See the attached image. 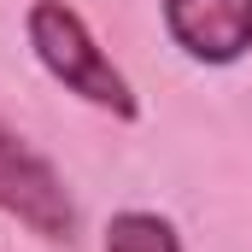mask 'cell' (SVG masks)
I'll use <instances>...</instances> for the list:
<instances>
[{"label": "cell", "instance_id": "cell-4", "mask_svg": "<svg viewBox=\"0 0 252 252\" xmlns=\"http://www.w3.org/2000/svg\"><path fill=\"white\" fill-rule=\"evenodd\" d=\"M100 252H182V235L158 211H118L106 223V247Z\"/></svg>", "mask_w": 252, "mask_h": 252}, {"label": "cell", "instance_id": "cell-2", "mask_svg": "<svg viewBox=\"0 0 252 252\" xmlns=\"http://www.w3.org/2000/svg\"><path fill=\"white\" fill-rule=\"evenodd\" d=\"M0 211L53 247H70V235H76V205H70L64 176L12 124H0Z\"/></svg>", "mask_w": 252, "mask_h": 252}, {"label": "cell", "instance_id": "cell-1", "mask_svg": "<svg viewBox=\"0 0 252 252\" xmlns=\"http://www.w3.org/2000/svg\"><path fill=\"white\" fill-rule=\"evenodd\" d=\"M24 35H30V53L41 59V70H47L59 88H70L76 100H88V106H100V112H112V118H135V112H141L129 76L106 59V47L94 41V30L82 24L76 6H64V0H35V6L24 12Z\"/></svg>", "mask_w": 252, "mask_h": 252}, {"label": "cell", "instance_id": "cell-3", "mask_svg": "<svg viewBox=\"0 0 252 252\" xmlns=\"http://www.w3.org/2000/svg\"><path fill=\"white\" fill-rule=\"evenodd\" d=\"M164 30L193 64H235L252 47V0H158Z\"/></svg>", "mask_w": 252, "mask_h": 252}]
</instances>
